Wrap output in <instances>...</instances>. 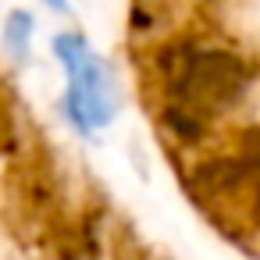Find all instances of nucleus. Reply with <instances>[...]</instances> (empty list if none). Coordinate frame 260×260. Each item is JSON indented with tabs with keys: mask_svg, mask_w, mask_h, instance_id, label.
<instances>
[{
	"mask_svg": "<svg viewBox=\"0 0 260 260\" xmlns=\"http://www.w3.org/2000/svg\"><path fill=\"white\" fill-rule=\"evenodd\" d=\"M150 72L160 89V104L189 107L210 125L239 111L256 86V64L242 50L196 36L160 43L150 57Z\"/></svg>",
	"mask_w": 260,
	"mask_h": 260,
	"instance_id": "f257e3e1",
	"label": "nucleus"
},
{
	"mask_svg": "<svg viewBox=\"0 0 260 260\" xmlns=\"http://www.w3.org/2000/svg\"><path fill=\"white\" fill-rule=\"evenodd\" d=\"M54 57L68 72V89L61 100L64 118L82 136L107 128L118 114V82H114L111 64L104 57H96L79 32L54 36Z\"/></svg>",
	"mask_w": 260,
	"mask_h": 260,
	"instance_id": "f03ea898",
	"label": "nucleus"
},
{
	"mask_svg": "<svg viewBox=\"0 0 260 260\" xmlns=\"http://www.w3.org/2000/svg\"><path fill=\"white\" fill-rule=\"evenodd\" d=\"M157 125H160V132H164L175 146H182V150L203 146V143L210 139V132H214V125H210L207 118H200L196 111L178 107V104H160V107H157Z\"/></svg>",
	"mask_w": 260,
	"mask_h": 260,
	"instance_id": "7ed1b4c3",
	"label": "nucleus"
},
{
	"mask_svg": "<svg viewBox=\"0 0 260 260\" xmlns=\"http://www.w3.org/2000/svg\"><path fill=\"white\" fill-rule=\"evenodd\" d=\"M43 4H47L50 11H61V15L68 11V0H43Z\"/></svg>",
	"mask_w": 260,
	"mask_h": 260,
	"instance_id": "39448f33",
	"label": "nucleus"
},
{
	"mask_svg": "<svg viewBox=\"0 0 260 260\" xmlns=\"http://www.w3.org/2000/svg\"><path fill=\"white\" fill-rule=\"evenodd\" d=\"M29 43H32V15L29 11H11L4 22V47L11 61L25 64L29 61Z\"/></svg>",
	"mask_w": 260,
	"mask_h": 260,
	"instance_id": "20e7f679",
	"label": "nucleus"
}]
</instances>
